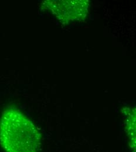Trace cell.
I'll list each match as a JSON object with an SVG mask.
<instances>
[{"instance_id": "1", "label": "cell", "mask_w": 136, "mask_h": 152, "mask_svg": "<svg viewBox=\"0 0 136 152\" xmlns=\"http://www.w3.org/2000/svg\"><path fill=\"white\" fill-rule=\"evenodd\" d=\"M42 134L19 109L7 108L0 119V145L5 152H39Z\"/></svg>"}, {"instance_id": "2", "label": "cell", "mask_w": 136, "mask_h": 152, "mask_svg": "<svg viewBox=\"0 0 136 152\" xmlns=\"http://www.w3.org/2000/svg\"><path fill=\"white\" fill-rule=\"evenodd\" d=\"M90 2L88 1H46L42 7L51 12L63 23L85 19L88 14Z\"/></svg>"}, {"instance_id": "3", "label": "cell", "mask_w": 136, "mask_h": 152, "mask_svg": "<svg viewBox=\"0 0 136 152\" xmlns=\"http://www.w3.org/2000/svg\"><path fill=\"white\" fill-rule=\"evenodd\" d=\"M121 111L124 116V129L129 148L131 152H136V108L134 107H124Z\"/></svg>"}]
</instances>
